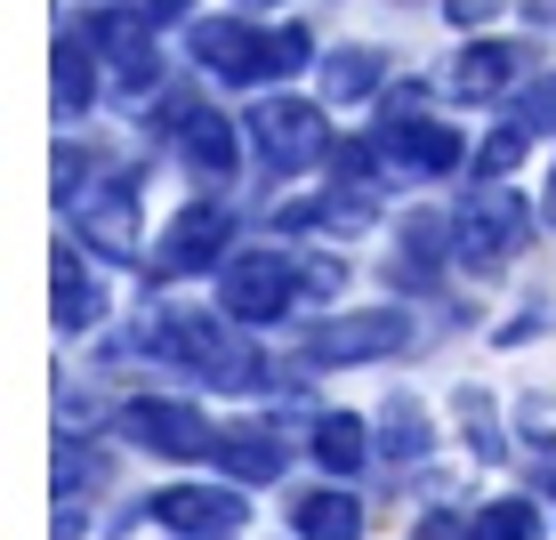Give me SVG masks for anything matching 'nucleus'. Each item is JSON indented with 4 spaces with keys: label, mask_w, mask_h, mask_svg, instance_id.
<instances>
[{
    "label": "nucleus",
    "mask_w": 556,
    "mask_h": 540,
    "mask_svg": "<svg viewBox=\"0 0 556 540\" xmlns=\"http://www.w3.org/2000/svg\"><path fill=\"white\" fill-rule=\"evenodd\" d=\"M395 339H404V315H371V323H331V331H315L306 355L315 363H355V355H388Z\"/></svg>",
    "instance_id": "nucleus-3"
},
{
    "label": "nucleus",
    "mask_w": 556,
    "mask_h": 540,
    "mask_svg": "<svg viewBox=\"0 0 556 540\" xmlns=\"http://www.w3.org/2000/svg\"><path fill=\"white\" fill-rule=\"evenodd\" d=\"M258 146L275 153V162H299V153L315 146V113H299V105H275V113H258Z\"/></svg>",
    "instance_id": "nucleus-7"
},
{
    "label": "nucleus",
    "mask_w": 556,
    "mask_h": 540,
    "mask_svg": "<svg viewBox=\"0 0 556 540\" xmlns=\"http://www.w3.org/2000/svg\"><path fill=\"white\" fill-rule=\"evenodd\" d=\"M129 436L138 443H153V452H169V460H194V452H210V428L186 403H138L129 412Z\"/></svg>",
    "instance_id": "nucleus-1"
},
{
    "label": "nucleus",
    "mask_w": 556,
    "mask_h": 540,
    "mask_svg": "<svg viewBox=\"0 0 556 540\" xmlns=\"http://www.w3.org/2000/svg\"><path fill=\"white\" fill-rule=\"evenodd\" d=\"M153 516H162L169 532H235V525H242V500H235V492H194V485H178V492L153 500Z\"/></svg>",
    "instance_id": "nucleus-2"
},
{
    "label": "nucleus",
    "mask_w": 556,
    "mask_h": 540,
    "mask_svg": "<svg viewBox=\"0 0 556 540\" xmlns=\"http://www.w3.org/2000/svg\"><path fill=\"white\" fill-rule=\"evenodd\" d=\"M210 250H218V210H186L178 226H169V242H162V259L169 266H202Z\"/></svg>",
    "instance_id": "nucleus-8"
},
{
    "label": "nucleus",
    "mask_w": 556,
    "mask_h": 540,
    "mask_svg": "<svg viewBox=\"0 0 556 540\" xmlns=\"http://www.w3.org/2000/svg\"><path fill=\"white\" fill-rule=\"evenodd\" d=\"M419 540H484V525H459V516H428Z\"/></svg>",
    "instance_id": "nucleus-13"
},
{
    "label": "nucleus",
    "mask_w": 556,
    "mask_h": 540,
    "mask_svg": "<svg viewBox=\"0 0 556 540\" xmlns=\"http://www.w3.org/2000/svg\"><path fill=\"white\" fill-rule=\"evenodd\" d=\"M315 460L348 476L355 460H363V428H355V419H323V428H315Z\"/></svg>",
    "instance_id": "nucleus-10"
},
{
    "label": "nucleus",
    "mask_w": 556,
    "mask_h": 540,
    "mask_svg": "<svg viewBox=\"0 0 556 540\" xmlns=\"http://www.w3.org/2000/svg\"><path fill=\"white\" fill-rule=\"evenodd\" d=\"M419 443H428L419 412H412V403H395V412H388V452H419Z\"/></svg>",
    "instance_id": "nucleus-12"
},
{
    "label": "nucleus",
    "mask_w": 556,
    "mask_h": 540,
    "mask_svg": "<svg viewBox=\"0 0 556 540\" xmlns=\"http://www.w3.org/2000/svg\"><path fill=\"white\" fill-rule=\"evenodd\" d=\"M476 525H484V540H541V516H532L525 500H492Z\"/></svg>",
    "instance_id": "nucleus-11"
},
{
    "label": "nucleus",
    "mask_w": 556,
    "mask_h": 540,
    "mask_svg": "<svg viewBox=\"0 0 556 540\" xmlns=\"http://www.w3.org/2000/svg\"><path fill=\"white\" fill-rule=\"evenodd\" d=\"M508 226H516V194H476L468 210H459V242L468 250H508Z\"/></svg>",
    "instance_id": "nucleus-6"
},
{
    "label": "nucleus",
    "mask_w": 556,
    "mask_h": 540,
    "mask_svg": "<svg viewBox=\"0 0 556 540\" xmlns=\"http://www.w3.org/2000/svg\"><path fill=\"white\" fill-rule=\"evenodd\" d=\"M218 460H226L235 476H251V485H258V476H275V468H282V443H275V436H258V428H242V436H218Z\"/></svg>",
    "instance_id": "nucleus-9"
},
{
    "label": "nucleus",
    "mask_w": 556,
    "mask_h": 540,
    "mask_svg": "<svg viewBox=\"0 0 556 540\" xmlns=\"http://www.w3.org/2000/svg\"><path fill=\"white\" fill-rule=\"evenodd\" d=\"M282 291H291V282H282L275 259H242L235 275H226V306H235V315H275Z\"/></svg>",
    "instance_id": "nucleus-4"
},
{
    "label": "nucleus",
    "mask_w": 556,
    "mask_h": 540,
    "mask_svg": "<svg viewBox=\"0 0 556 540\" xmlns=\"http://www.w3.org/2000/svg\"><path fill=\"white\" fill-rule=\"evenodd\" d=\"M291 525L306 532V540H355L363 532V508L348 492H306L299 508H291Z\"/></svg>",
    "instance_id": "nucleus-5"
}]
</instances>
